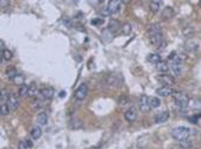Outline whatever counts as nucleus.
<instances>
[{
	"label": "nucleus",
	"instance_id": "nucleus-44",
	"mask_svg": "<svg viewBox=\"0 0 201 149\" xmlns=\"http://www.w3.org/2000/svg\"><path fill=\"white\" fill-rule=\"evenodd\" d=\"M171 149H181V147H180V146H177V147L175 146V147H173V148H171Z\"/></svg>",
	"mask_w": 201,
	"mask_h": 149
},
{
	"label": "nucleus",
	"instance_id": "nucleus-39",
	"mask_svg": "<svg viewBox=\"0 0 201 149\" xmlns=\"http://www.w3.org/2000/svg\"><path fill=\"white\" fill-rule=\"evenodd\" d=\"M4 46H5V44H4V41H2V40H0V50H2V51H4V50H5V48H4Z\"/></svg>",
	"mask_w": 201,
	"mask_h": 149
},
{
	"label": "nucleus",
	"instance_id": "nucleus-12",
	"mask_svg": "<svg viewBox=\"0 0 201 149\" xmlns=\"http://www.w3.org/2000/svg\"><path fill=\"white\" fill-rule=\"evenodd\" d=\"M40 94L43 100H51L54 97L55 90L53 88H50V87H47V88L42 89L40 91Z\"/></svg>",
	"mask_w": 201,
	"mask_h": 149
},
{
	"label": "nucleus",
	"instance_id": "nucleus-38",
	"mask_svg": "<svg viewBox=\"0 0 201 149\" xmlns=\"http://www.w3.org/2000/svg\"><path fill=\"white\" fill-rule=\"evenodd\" d=\"M6 4H7V0H0V6L4 7Z\"/></svg>",
	"mask_w": 201,
	"mask_h": 149
},
{
	"label": "nucleus",
	"instance_id": "nucleus-23",
	"mask_svg": "<svg viewBox=\"0 0 201 149\" xmlns=\"http://www.w3.org/2000/svg\"><path fill=\"white\" fill-rule=\"evenodd\" d=\"M40 136H42V129L40 127H34L31 129V137L34 140H38Z\"/></svg>",
	"mask_w": 201,
	"mask_h": 149
},
{
	"label": "nucleus",
	"instance_id": "nucleus-43",
	"mask_svg": "<svg viewBox=\"0 0 201 149\" xmlns=\"http://www.w3.org/2000/svg\"><path fill=\"white\" fill-rule=\"evenodd\" d=\"M64 96H66V92H64V91H62V92L60 94V97H64Z\"/></svg>",
	"mask_w": 201,
	"mask_h": 149
},
{
	"label": "nucleus",
	"instance_id": "nucleus-22",
	"mask_svg": "<svg viewBox=\"0 0 201 149\" xmlns=\"http://www.w3.org/2000/svg\"><path fill=\"white\" fill-rule=\"evenodd\" d=\"M37 92H38V90H37V84H36V83H31V84L29 85L27 96H30V97H35V96L37 95Z\"/></svg>",
	"mask_w": 201,
	"mask_h": 149
},
{
	"label": "nucleus",
	"instance_id": "nucleus-34",
	"mask_svg": "<svg viewBox=\"0 0 201 149\" xmlns=\"http://www.w3.org/2000/svg\"><path fill=\"white\" fill-rule=\"evenodd\" d=\"M30 147L27 146L26 141H19L18 143V149H29Z\"/></svg>",
	"mask_w": 201,
	"mask_h": 149
},
{
	"label": "nucleus",
	"instance_id": "nucleus-2",
	"mask_svg": "<svg viewBox=\"0 0 201 149\" xmlns=\"http://www.w3.org/2000/svg\"><path fill=\"white\" fill-rule=\"evenodd\" d=\"M173 95H174L175 104L179 109L185 110L189 105V97L185 92H175Z\"/></svg>",
	"mask_w": 201,
	"mask_h": 149
},
{
	"label": "nucleus",
	"instance_id": "nucleus-20",
	"mask_svg": "<svg viewBox=\"0 0 201 149\" xmlns=\"http://www.w3.org/2000/svg\"><path fill=\"white\" fill-rule=\"evenodd\" d=\"M158 33H162V30H161V26L158 24H154L151 26L149 27L147 30V34L151 36V34H158Z\"/></svg>",
	"mask_w": 201,
	"mask_h": 149
},
{
	"label": "nucleus",
	"instance_id": "nucleus-36",
	"mask_svg": "<svg viewBox=\"0 0 201 149\" xmlns=\"http://www.w3.org/2000/svg\"><path fill=\"white\" fill-rule=\"evenodd\" d=\"M126 101H128V98H126V97H123V98L119 100V104L124 105V104H126Z\"/></svg>",
	"mask_w": 201,
	"mask_h": 149
},
{
	"label": "nucleus",
	"instance_id": "nucleus-18",
	"mask_svg": "<svg viewBox=\"0 0 201 149\" xmlns=\"http://www.w3.org/2000/svg\"><path fill=\"white\" fill-rule=\"evenodd\" d=\"M161 6H162V0H151V2H150V10L154 13L158 12Z\"/></svg>",
	"mask_w": 201,
	"mask_h": 149
},
{
	"label": "nucleus",
	"instance_id": "nucleus-3",
	"mask_svg": "<svg viewBox=\"0 0 201 149\" xmlns=\"http://www.w3.org/2000/svg\"><path fill=\"white\" fill-rule=\"evenodd\" d=\"M158 82L163 84L164 87H173L175 84V78L173 74H169L168 72H164V74H161L158 77H157Z\"/></svg>",
	"mask_w": 201,
	"mask_h": 149
},
{
	"label": "nucleus",
	"instance_id": "nucleus-25",
	"mask_svg": "<svg viewBox=\"0 0 201 149\" xmlns=\"http://www.w3.org/2000/svg\"><path fill=\"white\" fill-rule=\"evenodd\" d=\"M10 107H8V104L7 103H2V104H0V114L1 116H5V115H8V113H10Z\"/></svg>",
	"mask_w": 201,
	"mask_h": 149
},
{
	"label": "nucleus",
	"instance_id": "nucleus-16",
	"mask_svg": "<svg viewBox=\"0 0 201 149\" xmlns=\"http://www.w3.org/2000/svg\"><path fill=\"white\" fill-rule=\"evenodd\" d=\"M174 17V10L171 8V7H166V8H163V11H162V18L163 19H170V18H173Z\"/></svg>",
	"mask_w": 201,
	"mask_h": 149
},
{
	"label": "nucleus",
	"instance_id": "nucleus-30",
	"mask_svg": "<svg viewBox=\"0 0 201 149\" xmlns=\"http://www.w3.org/2000/svg\"><path fill=\"white\" fill-rule=\"evenodd\" d=\"M192 108L194 110H201V98H194L192 101Z\"/></svg>",
	"mask_w": 201,
	"mask_h": 149
},
{
	"label": "nucleus",
	"instance_id": "nucleus-24",
	"mask_svg": "<svg viewBox=\"0 0 201 149\" xmlns=\"http://www.w3.org/2000/svg\"><path fill=\"white\" fill-rule=\"evenodd\" d=\"M12 81H13L17 85H23V84L25 83V76H24V74H16V77H14Z\"/></svg>",
	"mask_w": 201,
	"mask_h": 149
},
{
	"label": "nucleus",
	"instance_id": "nucleus-1",
	"mask_svg": "<svg viewBox=\"0 0 201 149\" xmlns=\"http://www.w3.org/2000/svg\"><path fill=\"white\" fill-rule=\"evenodd\" d=\"M189 135H190V129L187 128V127H177L175 128L173 131H171V136L173 138L181 142V141H186L189 138Z\"/></svg>",
	"mask_w": 201,
	"mask_h": 149
},
{
	"label": "nucleus",
	"instance_id": "nucleus-32",
	"mask_svg": "<svg viewBox=\"0 0 201 149\" xmlns=\"http://www.w3.org/2000/svg\"><path fill=\"white\" fill-rule=\"evenodd\" d=\"M180 147H181V149H193V146H192V143L189 142V141H181L180 142V144H179Z\"/></svg>",
	"mask_w": 201,
	"mask_h": 149
},
{
	"label": "nucleus",
	"instance_id": "nucleus-11",
	"mask_svg": "<svg viewBox=\"0 0 201 149\" xmlns=\"http://www.w3.org/2000/svg\"><path fill=\"white\" fill-rule=\"evenodd\" d=\"M156 94L160 96V97H169V96H171L174 94V91H173V89L171 87H161V88H158L156 90Z\"/></svg>",
	"mask_w": 201,
	"mask_h": 149
},
{
	"label": "nucleus",
	"instance_id": "nucleus-42",
	"mask_svg": "<svg viewBox=\"0 0 201 149\" xmlns=\"http://www.w3.org/2000/svg\"><path fill=\"white\" fill-rule=\"evenodd\" d=\"M131 0H121V2H124V4H129Z\"/></svg>",
	"mask_w": 201,
	"mask_h": 149
},
{
	"label": "nucleus",
	"instance_id": "nucleus-33",
	"mask_svg": "<svg viewBox=\"0 0 201 149\" xmlns=\"http://www.w3.org/2000/svg\"><path fill=\"white\" fill-rule=\"evenodd\" d=\"M8 95H10V94H7V91L5 89H0V102L7 101Z\"/></svg>",
	"mask_w": 201,
	"mask_h": 149
},
{
	"label": "nucleus",
	"instance_id": "nucleus-4",
	"mask_svg": "<svg viewBox=\"0 0 201 149\" xmlns=\"http://www.w3.org/2000/svg\"><path fill=\"white\" fill-rule=\"evenodd\" d=\"M87 92H88V88L86 84H81L79 88L76 89L75 94H74V97L76 101H83L87 96Z\"/></svg>",
	"mask_w": 201,
	"mask_h": 149
},
{
	"label": "nucleus",
	"instance_id": "nucleus-37",
	"mask_svg": "<svg viewBox=\"0 0 201 149\" xmlns=\"http://www.w3.org/2000/svg\"><path fill=\"white\" fill-rule=\"evenodd\" d=\"M40 105H42V103H40V100H37V101H36V104H34V107H35V108H40Z\"/></svg>",
	"mask_w": 201,
	"mask_h": 149
},
{
	"label": "nucleus",
	"instance_id": "nucleus-41",
	"mask_svg": "<svg viewBox=\"0 0 201 149\" xmlns=\"http://www.w3.org/2000/svg\"><path fill=\"white\" fill-rule=\"evenodd\" d=\"M4 61V57H2V53L0 52V64H1V62Z\"/></svg>",
	"mask_w": 201,
	"mask_h": 149
},
{
	"label": "nucleus",
	"instance_id": "nucleus-28",
	"mask_svg": "<svg viewBox=\"0 0 201 149\" xmlns=\"http://www.w3.org/2000/svg\"><path fill=\"white\" fill-rule=\"evenodd\" d=\"M120 28L123 34H125V36H130V33L132 32V27H131L130 24H124L123 27H120Z\"/></svg>",
	"mask_w": 201,
	"mask_h": 149
},
{
	"label": "nucleus",
	"instance_id": "nucleus-29",
	"mask_svg": "<svg viewBox=\"0 0 201 149\" xmlns=\"http://www.w3.org/2000/svg\"><path fill=\"white\" fill-rule=\"evenodd\" d=\"M1 53H2V57H4V59H5V61H11V59L13 58V53H12L8 49H5Z\"/></svg>",
	"mask_w": 201,
	"mask_h": 149
},
{
	"label": "nucleus",
	"instance_id": "nucleus-17",
	"mask_svg": "<svg viewBox=\"0 0 201 149\" xmlns=\"http://www.w3.org/2000/svg\"><path fill=\"white\" fill-rule=\"evenodd\" d=\"M149 104H150L151 109L158 108L161 105V100L158 97H156V96H151V97H149Z\"/></svg>",
	"mask_w": 201,
	"mask_h": 149
},
{
	"label": "nucleus",
	"instance_id": "nucleus-5",
	"mask_svg": "<svg viewBox=\"0 0 201 149\" xmlns=\"http://www.w3.org/2000/svg\"><path fill=\"white\" fill-rule=\"evenodd\" d=\"M120 4H121V0H110V1H108L107 11H108V13H110V15L119 12V10H120Z\"/></svg>",
	"mask_w": 201,
	"mask_h": 149
},
{
	"label": "nucleus",
	"instance_id": "nucleus-27",
	"mask_svg": "<svg viewBox=\"0 0 201 149\" xmlns=\"http://www.w3.org/2000/svg\"><path fill=\"white\" fill-rule=\"evenodd\" d=\"M27 91H29V85L23 84V85H20L18 94H19L20 97H25V96H27Z\"/></svg>",
	"mask_w": 201,
	"mask_h": 149
},
{
	"label": "nucleus",
	"instance_id": "nucleus-7",
	"mask_svg": "<svg viewBox=\"0 0 201 149\" xmlns=\"http://www.w3.org/2000/svg\"><path fill=\"white\" fill-rule=\"evenodd\" d=\"M137 116H138V113H137V108H134V107L129 108L128 110L124 113V117H125V120H126L129 123L134 122L136 118H137Z\"/></svg>",
	"mask_w": 201,
	"mask_h": 149
},
{
	"label": "nucleus",
	"instance_id": "nucleus-19",
	"mask_svg": "<svg viewBox=\"0 0 201 149\" xmlns=\"http://www.w3.org/2000/svg\"><path fill=\"white\" fill-rule=\"evenodd\" d=\"M37 123L40 124V126H45L48 123V114L45 111H42L38 114L37 116Z\"/></svg>",
	"mask_w": 201,
	"mask_h": 149
},
{
	"label": "nucleus",
	"instance_id": "nucleus-14",
	"mask_svg": "<svg viewBox=\"0 0 201 149\" xmlns=\"http://www.w3.org/2000/svg\"><path fill=\"white\" fill-rule=\"evenodd\" d=\"M157 70L162 72V74H164V72H168L169 70H170V64H169V62L167 61H161L158 64H157Z\"/></svg>",
	"mask_w": 201,
	"mask_h": 149
},
{
	"label": "nucleus",
	"instance_id": "nucleus-13",
	"mask_svg": "<svg viewBox=\"0 0 201 149\" xmlns=\"http://www.w3.org/2000/svg\"><path fill=\"white\" fill-rule=\"evenodd\" d=\"M169 117H170V114H169L168 111H161V113H158L157 115L155 116V122L164 123L169 120Z\"/></svg>",
	"mask_w": 201,
	"mask_h": 149
},
{
	"label": "nucleus",
	"instance_id": "nucleus-26",
	"mask_svg": "<svg viewBox=\"0 0 201 149\" xmlns=\"http://www.w3.org/2000/svg\"><path fill=\"white\" fill-rule=\"evenodd\" d=\"M186 49L187 50H189V51H196L198 50V43L196 41H193V40H190V41H187V44H186Z\"/></svg>",
	"mask_w": 201,
	"mask_h": 149
},
{
	"label": "nucleus",
	"instance_id": "nucleus-40",
	"mask_svg": "<svg viewBox=\"0 0 201 149\" xmlns=\"http://www.w3.org/2000/svg\"><path fill=\"white\" fill-rule=\"evenodd\" d=\"M25 141H26L27 146H29V147L31 148V147H32V144H34V143H32V141H31V140H25Z\"/></svg>",
	"mask_w": 201,
	"mask_h": 149
},
{
	"label": "nucleus",
	"instance_id": "nucleus-8",
	"mask_svg": "<svg viewBox=\"0 0 201 149\" xmlns=\"http://www.w3.org/2000/svg\"><path fill=\"white\" fill-rule=\"evenodd\" d=\"M7 104L11 110H16L19 107V97L16 95V94H10L8 98H7Z\"/></svg>",
	"mask_w": 201,
	"mask_h": 149
},
{
	"label": "nucleus",
	"instance_id": "nucleus-21",
	"mask_svg": "<svg viewBox=\"0 0 201 149\" xmlns=\"http://www.w3.org/2000/svg\"><path fill=\"white\" fill-rule=\"evenodd\" d=\"M147 61L150 62L151 64H154V65H157L162 59H161V56H160L158 53H151V54H149Z\"/></svg>",
	"mask_w": 201,
	"mask_h": 149
},
{
	"label": "nucleus",
	"instance_id": "nucleus-35",
	"mask_svg": "<svg viewBox=\"0 0 201 149\" xmlns=\"http://www.w3.org/2000/svg\"><path fill=\"white\" fill-rule=\"evenodd\" d=\"M102 23H104V20H102V19H95V20L92 21V24H94V25H98V24H99V25H101Z\"/></svg>",
	"mask_w": 201,
	"mask_h": 149
},
{
	"label": "nucleus",
	"instance_id": "nucleus-9",
	"mask_svg": "<svg viewBox=\"0 0 201 149\" xmlns=\"http://www.w3.org/2000/svg\"><path fill=\"white\" fill-rule=\"evenodd\" d=\"M149 41H150V44L152 46L158 48V46H161L162 44H163V36H162V33L151 34V36H149Z\"/></svg>",
	"mask_w": 201,
	"mask_h": 149
},
{
	"label": "nucleus",
	"instance_id": "nucleus-15",
	"mask_svg": "<svg viewBox=\"0 0 201 149\" xmlns=\"http://www.w3.org/2000/svg\"><path fill=\"white\" fill-rule=\"evenodd\" d=\"M119 28H120V24H119V21L115 20V19H111V21L108 23V31H110V32H112V33H115Z\"/></svg>",
	"mask_w": 201,
	"mask_h": 149
},
{
	"label": "nucleus",
	"instance_id": "nucleus-10",
	"mask_svg": "<svg viewBox=\"0 0 201 149\" xmlns=\"http://www.w3.org/2000/svg\"><path fill=\"white\" fill-rule=\"evenodd\" d=\"M150 104H149V97L147 95H142L139 98V110L143 113H147L150 110Z\"/></svg>",
	"mask_w": 201,
	"mask_h": 149
},
{
	"label": "nucleus",
	"instance_id": "nucleus-31",
	"mask_svg": "<svg viewBox=\"0 0 201 149\" xmlns=\"http://www.w3.org/2000/svg\"><path fill=\"white\" fill-rule=\"evenodd\" d=\"M16 74H17V70H16V68L7 69L6 76H7V78H8V79H13L14 77H16Z\"/></svg>",
	"mask_w": 201,
	"mask_h": 149
},
{
	"label": "nucleus",
	"instance_id": "nucleus-6",
	"mask_svg": "<svg viewBox=\"0 0 201 149\" xmlns=\"http://www.w3.org/2000/svg\"><path fill=\"white\" fill-rule=\"evenodd\" d=\"M170 69H171V71H173V74L175 76H180L182 74V61L176 56V58H175L173 63H171V65H170Z\"/></svg>",
	"mask_w": 201,
	"mask_h": 149
}]
</instances>
